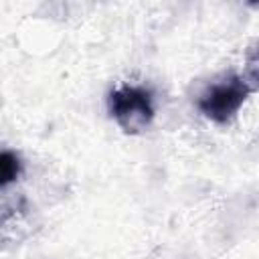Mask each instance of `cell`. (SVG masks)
<instances>
[{
  "label": "cell",
  "instance_id": "cell-1",
  "mask_svg": "<svg viewBox=\"0 0 259 259\" xmlns=\"http://www.w3.org/2000/svg\"><path fill=\"white\" fill-rule=\"evenodd\" d=\"M107 105L109 113L125 134H138L154 119V101L146 87L121 85L109 93Z\"/></svg>",
  "mask_w": 259,
  "mask_h": 259
},
{
  "label": "cell",
  "instance_id": "cell-2",
  "mask_svg": "<svg viewBox=\"0 0 259 259\" xmlns=\"http://www.w3.org/2000/svg\"><path fill=\"white\" fill-rule=\"evenodd\" d=\"M247 95H249V87L245 85V81L233 75L231 79L208 87L198 99V109L208 119L217 123H225L239 111Z\"/></svg>",
  "mask_w": 259,
  "mask_h": 259
},
{
  "label": "cell",
  "instance_id": "cell-3",
  "mask_svg": "<svg viewBox=\"0 0 259 259\" xmlns=\"http://www.w3.org/2000/svg\"><path fill=\"white\" fill-rule=\"evenodd\" d=\"M18 174H20V160H18V156L14 152H10V150H4L2 156H0V176H2L0 184L2 186L10 184L12 180L18 178Z\"/></svg>",
  "mask_w": 259,
  "mask_h": 259
}]
</instances>
